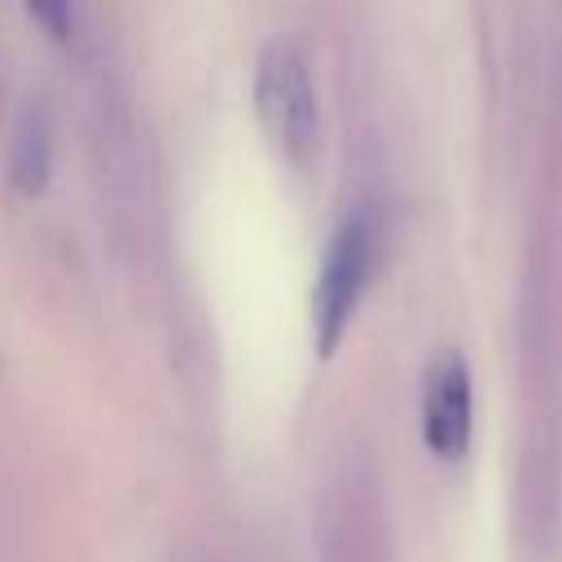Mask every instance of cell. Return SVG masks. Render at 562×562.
I'll return each mask as SVG.
<instances>
[{
  "label": "cell",
  "mask_w": 562,
  "mask_h": 562,
  "mask_svg": "<svg viewBox=\"0 0 562 562\" xmlns=\"http://www.w3.org/2000/svg\"><path fill=\"white\" fill-rule=\"evenodd\" d=\"M382 237H386V224L373 202H360L334 228L316 290H312V342H316L321 360H329L338 351V342L347 338V329L360 312V299L378 277Z\"/></svg>",
  "instance_id": "obj_1"
},
{
  "label": "cell",
  "mask_w": 562,
  "mask_h": 562,
  "mask_svg": "<svg viewBox=\"0 0 562 562\" xmlns=\"http://www.w3.org/2000/svg\"><path fill=\"white\" fill-rule=\"evenodd\" d=\"M255 114L285 162H307L316 149V79L294 40H268L255 61Z\"/></svg>",
  "instance_id": "obj_2"
},
{
  "label": "cell",
  "mask_w": 562,
  "mask_h": 562,
  "mask_svg": "<svg viewBox=\"0 0 562 562\" xmlns=\"http://www.w3.org/2000/svg\"><path fill=\"white\" fill-rule=\"evenodd\" d=\"M474 435V386L457 351H439L422 386V439L439 461H461Z\"/></svg>",
  "instance_id": "obj_3"
},
{
  "label": "cell",
  "mask_w": 562,
  "mask_h": 562,
  "mask_svg": "<svg viewBox=\"0 0 562 562\" xmlns=\"http://www.w3.org/2000/svg\"><path fill=\"white\" fill-rule=\"evenodd\" d=\"M53 176V110L44 97H31L18 114L13 149H9V180L22 198H40Z\"/></svg>",
  "instance_id": "obj_4"
},
{
  "label": "cell",
  "mask_w": 562,
  "mask_h": 562,
  "mask_svg": "<svg viewBox=\"0 0 562 562\" xmlns=\"http://www.w3.org/2000/svg\"><path fill=\"white\" fill-rule=\"evenodd\" d=\"M31 18L48 31V40H66L70 35V13H75V0H26Z\"/></svg>",
  "instance_id": "obj_5"
}]
</instances>
